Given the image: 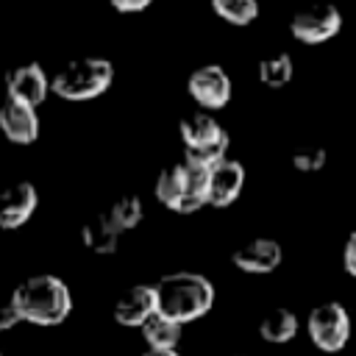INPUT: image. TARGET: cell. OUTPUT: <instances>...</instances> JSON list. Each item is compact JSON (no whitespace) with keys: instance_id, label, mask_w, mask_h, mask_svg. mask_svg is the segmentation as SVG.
Returning a JSON list of instances; mask_svg holds the SVG:
<instances>
[{"instance_id":"cell-1","label":"cell","mask_w":356,"mask_h":356,"mask_svg":"<svg viewBox=\"0 0 356 356\" xmlns=\"http://www.w3.org/2000/svg\"><path fill=\"white\" fill-rule=\"evenodd\" d=\"M156 312L175 323H192L200 320L214 306V284L200 273H170L161 275L156 284Z\"/></svg>"},{"instance_id":"cell-2","label":"cell","mask_w":356,"mask_h":356,"mask_svg":"<svg viewBox=\"0 0 356 356\" xmlns=\"http://www.w3.org/2000/svg\"><path fill=\"white\" fill-rule=\"evenodd\" d=\"M11 303L17 306L22 323H33L42 328L64 323L72 312L70 286L50 273H39L19 281L17 289L11 292Z\"/></svg>"},{"instance_id":"cell-3","label":"cell","mask_w":356,"mask_h":356,"mask_svg":"<svg viewBox=\"0 0 356 356\" xmlns=\"http://www.w3.org/2000/svg\"><path fill=\"white\" fill-rule=\"evenodd\" d=\"M114 81V64L100 56H81L67 61L53 78L50 92L64 100H92L103 95Z\"/></svg>"},{"instance_id":"cell-4","label":"cell","mask_w":356,"mask_h":356,"mask_svg":"<svg viewBox=\"0 0 356 356\" xmlns=\"http://www.w3.org/2000/svg\"><path fill=\"white\" fill-rule=\"evenodd\" d=\"M306 331H309V339L317 350L339 353L350 339V314L342 303L325 300V303H320L309 312Z\"/></svg>"},{"instance_id":"cell-5","label":"cell","mask_w":356,"mask_h":356,"mask_svg":"<svg viewBox=\"0 0 356 356\" xmlns=\"http://www.w3.org/2000/svg\"><path fill=\"white\" fill-rule=\"evenodd\" d=\"M342 28V14L337 6L331 3H314V6H306L300 8L292 22H289V31L298 42L303 44H320V42H328L339 33Z\"/></svg>"},{"instance_id":"cell-6","label":"cell","mask_w":356,"mask_h":356,"mask_svg":"<svg viewBox=\"0 0 356 356\" xmlns=\"http://www.w3.org/2000/svg\"><path fill=\"white\" fill-rule=\"evenodd\" d=\"M186 89H189L192 100L200 108H206V111L222 108L231 100V78H228V72L220 64H203V67H197L189 75Z\"/></svg>"},{"instance_id":"cell-7","label":"cell","mask_w":356,"mask_h":356,"mask_svg":"<svg viewBox=\"0 0 356 356\" xmlns=\"http://www.w3.org/2000/svg\"><path fill=\"white\" fill-rule=\"evenodd\" d=\"M50 92V78L39 64H22L6 75V100L36 108Z\"/></svg>"},{"instance_id":"cell-8","label":"cell","mask_w":356,"mask_h":356,"mask_svg":"<svg viewBox=\"0 0 356 356\" xmlns=\"http://www.w3.org/2000/svg\"><path fill=\"white\" fill-rule=\"evenodd\" d=\"M111 314H114V323L122 328H142L156 314V289L150 284L128 286L117 298Z\"/></svg>"},{"instance_id":"cell-9","label":"cell","mask_w":356,"mask_h":356,"mask_svg":"<svg viewBox=\"0 0 356 356\" xmlns=\"http://www.w3.org/2000/svg\"><path fill=\"white\" fill-rule=\"evenodd\" d=\"M39 206V192L31 181H17L0 189V228L11 231L31 220Z\"/></svg>"},{"instance_id":"cell-10","label":"cell","mask_w":356,"mask_h":356,"mask_svg":"<svg viewBox=\"0 0 356 356\" xmlns=\"http://www.w3.org/2000/svg\"><path fill=\"white\" fill-rule=\"evenodd\" d=\"M284 259V250L275 239L270 236H256L245 245H239L234 253H231V261L234 267H239L242 273H253V275H264V273H273Z\"/></svg>"},{"instance_id":"cell-11","label":"cell","mask_w":356,"mask_h":356,"mask_svg":"<svg viewBox=\"0 0 356 356\" xmlns=\"http://www.w3.org/2000/svg\"><path fill=\"white\" fill-rule=\"evenodd\" d=\"M245 186V167L234 159H225L220 164L211 167L209 172V206L214 209H225L231 206Z\"/></svg>"},{"instance_id":"cell-12","label":"cell","mask_w":356,"mask_h":356,"mask_svg":"<svg viewBox=\"0 0 356 356\" xmlns=\"http://www.w3.org/2000/svg\"><path fill=\"white\" fill-rule=\"evenodd\" d=\"M0 131L14 145H31L39 136V114L31 106L6 100L0 106Z\"/></svg>"},{"instance_id":"cell-13","label":"cell","mask_w":356,"mask_h":356,"mask_svg":"<svg viewBox=\"0 0 356 356\" xmlns=\"http://www.w3.org/2000/svg\"><path fill=\"white\" fill-rule=\"evenodd\" d=\"M120 236H122V231L111 222L108 211H100V214L89 217V220L83 222V228H81L83 245H86L92 253H100V256L114 253L117 245H120Z\"/></svg>"},{"instance_id":"cell-14","label":"cell","mask_w":356,"mask_h":356,"mask_svg":"<svg viewBox=\"0 0 356 356\" xmlns=\"http://www.w3.org/2000/svg\"><path fill=\"white\" fill-rule=\"evenodd\" d=\"M181 142H184V150H195V147H203L209 142H214L217 136L225 134V128L209 114V111H197V114H189L181 120Z\"/></svg>"},{"instance_id":"cell-15","label":"cell","mask_w":356,"mask_h":356,"mask_svg":"<svg viewBox=\"0 0 356 356\" xmlns=\"http://www.w3.org/2000/svg\"><path fill=\"white\" fill-rule=\"evenodd\" d=\"M259 337L264 342H273V345H284V342H292L298 337V317L295 312L278 306V309H270L261 323H259Z\"/></svg>"},{"instance_id":"cell-16","label":"cell","mask_w":356,"mask_h":356,"mask_svg":"<svg viewBox=\"0 0 356 356\" xmlns=\"http://www.w3.org/2000/svg\"><path fill=\"white\" fill-rule=\"evenodd\" d=\"M139 331H142V339L147 342L150 350H178L184 325L175 323V320H167V317H161V314L156 312Z\"/></svg>"},{"instance_id":"cell-17","label":"cell","mask_w":356,"mask_h":356,"mask_svg":"<svg viewBox=\"0 0 356 356\" xmlns=\"http://www.w3.org/2000/svg\"><path fill=\"white\" fill-rule=\"evenodd\" d=\"M184 189H186V175H184V161L181 164H170L159 172L156 178V200L172 211H181V203H184Z\"/></svg>"},{"instance_id":"cell-18","label":"cell","mask_w":356,"mask_h":356,"mask_svg":"<svg viewBox=\"0 0 356 356\" xmlns=\"http://www.w3.org/2000/svg\"><path fill=\"white\" fill-rule=\"evenodd\" d=\"M292 72H295V64H292L289 53H275V56H267L259 61V81L270 89L286 86L292 81Z\"/></svg>"},{"instance_id":"cell-19","label":"cell","mask_w":356,"mask_h":356,"mask_svg":"<svg viewBox=\"0 0 356 356\" xmlns=\"http://www.w3.org/2000/svg\"><path fill=\"white\" fill-rule=\"evenodd\" d=\"M106 211H108L111 222H114L122 234L131 231V228H136V225L142 222V217H145V206H142V200H139L136 195H122V197L114 200L111 209H106Z\"/></svg>"},{"instance_id":"cell-20","label":"cell","mask_w":356,"mask_h":356,"mask_svg":"<svg viewBox=\"0 0 356 356\" xmlns=\"http://www.w3.org/2000/svg\"><path fill=\"white\" fill-rule=\"evenodd\" d=\"M211 8L231 25H250L259 17V0H211Z\"/></svg>"},{"instance_id":"cell-21","label":"cell","mask_w":356,"mask_h":356,"mask_svg":"<svg viewBox=\"0 0 356 356\" xmlns=\"http://www.w3.org/2000/svg\"><path fill=\"white\" fill-rule=\"evenodd\" d=\"M228 145H231V139H228V134H222V136H217L214 142H209L203 147L184 150V161H192V164H200V167H209L211 170L214 164H220V161L228 159Z\"/></svg>"},{"instance_id":"cell-22","label":"cell","mask_w":356,"mask_h":356,"mask_svg":"<svg viewBox=\"0 0 356 356\" xmlns=\"http://www.w3.org/2000/svg\"><path fill=\"white\" fill-rule=\"evenodd\" d=\"M292 167L300 172H317L325 167V150L320 145H300L292 150Z\"/></svg>"},{"instance_id":"cell-23","label":"cell","mask_w":356,"mask_h":356,"mask_svg":"<svg viewBox=\"0 0 356 356\" xmlns=\"http://www.w3.org/2000/svg\"><path fill=\"white\" fill-rule=\"evenodd\" d=\"M17 323H22V317H19L17 306H14L11 300L0 303V331H8V328H14Z\"/></svg>"},{"instance_id":"cell-24","label":"cell","mask_w":356,"mask_h":356,"mask_svg":"<svg viewBox=\"0 0 356 356\" xmlns=\"http://www.w3.org/2000/svg\"><path fill=\"white\" fill-rule=\"evenodd\" d=\"M342 261H345V270L356 278V231L348 236L345 242V253H342Z\"/></svg>"},{"instance_id":"cell-25","label":"cell","mask_w":356,"mask_h":356,"mask_svg":"<svg viewBox=\"0 0 356 356\" xmlns=\"http://www.w3.org/2000/svg\"><path fill=\"white\" fill-rule=\"evenodd\" d=\"M117 11H122V14H136V11H145L153 0H108Z\"/></svg>"},{"instance_id":"cell-26","label":"cell","mask_w":356,"mask_h":356,"mask_svg":"<svg viewBox=\"0 0 356 356\" xmlns=\"http://www.w3.org/2000/svg\"><path fill=\"white\" fill-rule=\"evenodd\" d=\"M142 356H181V353H178V350H150V348H147Z\"/></svg>"},{"instance_id":"cell-27","label":"cell","mask_w":356,"mask_h":356,"mask_svg":"<svg viewBox=\"0 0 356 356\" xmlns=\"http://www.w3.org/2000/svg\"><path fill=\"white\" fill-rule=\"evenodd\" d=\"M234 356H242V353H234Z\"/></svg>"},{"instance_id":"cell-28","label":"cell","mask_w":356,"mask_h":356,"mask_svg":"<svg viewBox=\"0 0 356 356\" xmlns=\"http://www.w3.org/2000/svg\"><path fill=\"white\" fill-rule=\"evenodd\" d=\"M0 356H3V353H0Z\"/></svg>"}]
</instances>
